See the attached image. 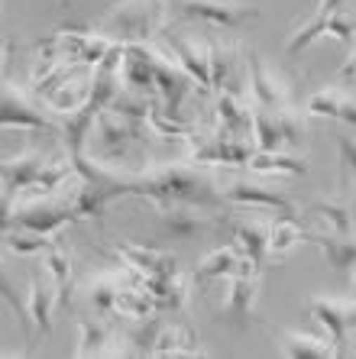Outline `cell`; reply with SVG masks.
I'll return each instance as SVG.
<instances>
[{
  "label": "cell",
  "mask_w": 356,
  "mask_h": 359,
  "mask_svg": "<svg viewBox=\"0 0 356 359\" xmlns=\"http://www.w3.org/2000/svg\"><path fill=\"white\" fill-rule=\"evenodd\" d=\"M100 188H104L107 201L136 194V198H150L159 210L175 208V204H188V208H201V210H217L227 204L224 191H214V182H211V178L198 175L195 168H185V165L159 168V172L143 175V178H136V182H110V178H104Z\"/></svg>",
  "instance_id": "cell-1"
},
{
  "label": "cell",
  "mask_w": 356,
  "mask_h": 359,
  "mask_svg": "<svg viewBox=\"0 0 356 359\" xmlns=\"http://www.w3.org/2000/svg\"><path fill=\"white\" fill-rule=\"evenodd\" d=\"M169 0H124L104 17V26L114 39L146 42L152 33L162 29Z\"/></svg>",
  "instance_id": "cell-2"
},
{
  "label": "cell",
  "mask_w": 356,
  "mask_h": 359,
  "mask_svg": "<svg viewBox=\"0 0 356 359\" xmlns=\"http://www.w3.org/2000/svg\"><path fill=\"white\" fill-rule=\"evenodd\" d=\"M169 10L182 20H198V23L224 26V29H240L259 17L256 7H240L230 0H169Z\"/></svg>",
  "instance_id": "cell-3"
},
{
  "label": "cell",
  "mask_w": 356,
  "mask_h": 359,
  "mask_svg": "<svg viewBox=\"0 0 356 359\" xmlns=\"http://www.w3.org/2000/svg\"><path fill=\"white\" fill-rule=\"evenodd\" d=\"M78 210L72 201L65 204H29V208L17 210V217L7 214L4 217V226H17V230H33V233H46V236H58V230H65L68 224H75Z\"/></svg>",
  "instance_id": "cell-4"
},
{
  "label": "cell",
  "mask_w": 356,
  "mask_h": 359,
  "mask_svg": "<svg viewBox=\"0 0 356 359\" xmlns=\"http://www.w3.org/2000/svg\"><path fill=\"white\" fill-rule=\"evenodd\" d=\"M321 36H331V39H340V42H347V46H353L356 42V20H350L347 13H340V10H334V13H315V20H311L305 29H298V33L291 36L285 52L295 59L298 52H305L308 46L317 42Z\"/></svg>",
  "instance_id": "cell-5"
},
{
  "label": "cell",
  "mask_w": 356,
  "mask_h": 359,
  "mask_svg": "<svg viewBox=\"0 0 356 359\" xmlns=\"http://www.w3.org/2000/svg\"><path fill=\"white\" fill-rule=\"evenodd\" d=\"M91 133L98 136V152L107 162H114V159H124V156H126V146H130L133 140H140L143 123L120 117V114H114V110L107 107L98 117V123H94Z\"/></svg>",
  "instance_id": "cell-6"
},
{
  "label": "cell",
  "mask_w": 356,
  "mask_h": 359,
  "mask_svg": "<svg viewBox=\"0 0 356 359\" xmlns=\"http://www.w3.org/2000/svg\"><path fill=\"white\" fill-rule=\"evenodd\" d=\"M0 123L4 130H46V133H55L58 126L52 123L33 100H26L23 91H17L13 84H4V97H0Z\"/></svg>",
  "instance_id": "cell-7"
},
{
  "label": "cell",
  "mask_w": 356,
  "mask_h": 359,
  "mask_svg": "<svg viewBox=\"0 0 356 359\" xmlns=\"http://www.w3.org/2000/svg\"><path fill=\"white\" fill-rule=\"evenodd\" d=\"M152 72H156V94L162 97V114L172 120H182V100L191 91L195 78L185 68H175L172 62H166L159 52H152Z\"/></svg>",
  "instance_id": "cell-8"
},
{
  "label": "cell",
  "mask_w": 356,
  "mask_h": 359,
  "mask_svg": "<svg viewBox=\"0 0 356 359\" xmlns=\"http://www.w3.org/2000/svg\"><path fill=\"white\" fill-rule=\"evenodd\" d=\"M246 65H249V91H253V107H265V110H285L291 107V97H289V88L279 81V78L263 65L256 52L246 55Z\"/></svg>",
  "instance_id": "cell-9"
},
{
  "label": "cell",
  "mask_w": 356,
  "mask_h": 359,
  "mask_svg": "<svg viewBox=\"0 0 356 359\" xmlns=\"http://www.w3.org/2000/svg\"><path fill=\"white\" fill-rule=\"evenodd\" d=\"M311 318L327 330L337 356H347V337H350V301L343 298H311L308 304Z\"/></svg>",
  "instance_id": "cell-10"
},
{
  "label": "cell",
  "mask_w": 356,
  "mask_h": 359,
  "mask_svg": "<svg viewBox=\"0 0 356 359\" xmlns=\"http://www.w3.org/2000/svg\"><path fill=\"white\" fill-rule=\"evenodd\" d=\"M42 165H46V159L33 149L17 152V156H7V159H4V210H10L13 194L33 188L39 172H42Z\"/></svg>",
  "instance_id": "cell-11"
},
{
  "label": "cell",
  "mask_w": 356,
  "mask_h": 359,
  "mask_svg": "<svg viewBox=\"0 0 356 359\" xmlns=\"http://www.w3.org/2000/svg\"><path fill=\"white\" fill-rule=\"evenodd\" d=\"M224 201L227 204H237V208H263V210H279V214H289L295 217V204L275 188H265V184H249V182H233L224 188Z\"/></svg>",
  "instance_id": "cell-12"
},
{
  "label": "cell",
  "mask_w": 356,
  "mask_h": 359,
  "mask_svg": "<svg viewBox=\"0 0 356 359\" xmlns=\"http://www.w3.org/2000/svg\"><path fill=\"white\" fill-rule=\"evenodd\" d=\"M169 49L175 52L178 65L188 72L195 81L204 88V91H214V75H211V46H201V42H191L178 33H166Z\"/></svg>",
  "instance_id": "cell-13"
},
{
  "label": "cell",
  "mask_w": 356,
  "mask_h": 359,
  "mask_svg": "<svg viewBox=\"0 0 356 359\" xmlns=\"http://www.w3.org/2000/svg\"><path fill=\"white\" fill-rule=\"evenodd\" d=\"M217 130L230 136L253 133V110L243 104V97L233 88L217 91Z\"/></svg>",
  "instance_id": "cell-14"
},
{
  "label": "cell",
  "mask_w": 356,
  "mask_h": 359,
  "mask_svg": "<svg viewBox=\"0 0 356 359\" xmlns=\"http://www.w3.org/2000/svg\"><path fill=\"white\" fill-rule=\"evenodd\" d=\"M114 256L124 262H133L146 276H175L178 272V259L175 256L159 252V250H146V246H136V243H120L114 250Z\"/></svg>",
  "instance_id": "cell-15"
},
{
  "label": "cell",
  "mask_w": 356,
  "mask_h": 359,
  "mask_svg": "<svg viewBox=\"0 0 356 359\" xmlns=\"http://www.w3.org/2000/svg\"><path fill=\"white\" fill-rule=\"evenodd\" d=\"M308 243H317L324 252V259L334 272L347 276L356 269V240L353 236H343V233H308Z\"/></svg>",
  "instance_id": "cell-16"
},
{
  "label": "cell",
  "mask_w": 356,
  "mask_h": 359,
  "mask_svg": "<svg viewBox=\"0 0 356 359\" xmlns=\"http://www.w3.org/2000/svg\"><path fill=\"white\" fill-rule=\"evenodd\" d=\"M152 356H204L201 340H198V330H195L191 324H182V320L172 324V327H162Z\"/></svg>",
  "instance_id": "cell-17"
},
{
  "label": "cell",
  "mask_w": 356,
  "mask_h": 359,
  "mask_svg": "<svg viewBox=\"0 0 356 359\" xmlns=\"http://www.w3.org/2000/svg\"><path fill=\"white\" fill-rule=\"evenodd\" d=\"M159 224H162V233L172 236V240H191V236L211 230L214 220L201 217L195 210H185V204H175V208L159 210Z\"/></svg>",
  "instance_id": "cell-18"
},
{
  "label": "cell",
  "mask_w": 356,
  "mask_h": 359,
  "mask_svg": "<svg viewBox=\"0 0 356 359\" xmlns=\"http://www.w3.org/2000/svg\"><path fill=\"white\" fill-rule=\"evenodd\" d=\"M240 246H220L195 269V285L198 288H207L211 282H224V278H233L237 272V262H240Z\"/></svg>",
  "instance_id": "cell-19"
},
{
  "label": "cell",
  "mask_w": 356,
  "mask_h": 359,
  "mask_svg": "<svg viewBox=\"0 0 356 359\" xmlns=\"http://www.w3.org/2000/svg\"><path fill=\"white\" fill-rule=\"evenodd\" d=\"M230 233H233V240H237L243 256H249V259L263 269L265 256H269V226L256 224V220H233Z\"/></svg>",
  "instance_id": "cell-20"
},
{
  "label": "cell",
  "mask_w": 356,
  "mask_h": 359,
  "mask_svg": "<svg viewBox=\"0 0 356 359\" xmlns=\"http://www.w3.org/2000/svg\"><path fill=\"white\" fill-rule=\"evenodd\" d=\"M279 350L282 356H291V359H327V356H337L331 340L324 337H311V334H298V330H285L279 337Z\"/></svg>",
  "instance_id": "cell-21"
},
{
  "label": "cell",
  "mask_w": 356,
  "mask_h": 359,
  "mask_svg": "<svg viewBox=\"0 0 356 359\" xmlns=\"http://www.w3.org/2000/svg\"><path fill=\"white\" fill-rule=\"evenodd\" d=\"M249 168L259 172V175H305L308 162L285 156L282 149H256L253 159H249Z\"/></svg>",
  "instance_id": "cell-22"
},
{
  "label": "cell",
  "mask_w": 356,
  "mask_h": 359,
  "mask_svg": "<svg viewBox=\"0 0 356 359\" xmlns=\"http://www.w3.org/2000/svg\"><path fill=\"white\" fill-rule=\"evenodd\" d=\"M256 278L259 276H233L230 292H227V314L233 318V324H246L253 314V301H256Z\"/></svg>",
  "instance_id": "cell-23"
},
{
  "label": "cell",
  "mask_w": 356,
  "mask_h": 359,
  "mask_svg": "<svg viewBox=\"0 0 356 359\" xmlns=\"http://www.w3.org/2000/svg\"><path fill=\"white\" fill-rule=\"evenodd\" d=\"M58 304V288L46 285L42 278H33L29 285V301H26V308H29V318L39 330H49L52 327V308Z\"/></svg>",
  "instance_id": "cell-24"
},
{
  "label": "cell",
  "mask_w": 356,
  "mask_h": 359,
  "mask_svg": "<svg viewBox=\"0 0 356 359\" xmlns=\"http://www.w3.org/2000/svg\"><path fill=\"white\" fill-rule=\"evenodd\" d=\"M117 314L133 320H146L150 314H156V298H152L150 288H126V285H120V292H117Z\"/></svg>",
  "instance_id": "cell-25"
},
{
  "label": "cell",
  "mask_w": 356,
  "mask_h": 359,
  "mask_svg": "<svg viewBox=\"0 0 356 359\" xmlns=\"http://www.w3.org/2000/svg\"><path fill=\"white\" fill-rule=\"evenodd\" d=\"M253 140L256 149H282L285 136L279 126V110H265V107H253Z\"/></svg>",
  "instance_id": "cell-26"
},
{
  "label": "cell",
  "mask_w": 356,
  "mask_h": 359,
  "mask_svg": "<svg viewBox=\"0 0 356 359\" xmlns=\"http://www.w3.org/2000/svg\"><path fill=\"white\" fill-rule=\"evenodd\" d=\"M301 240H308V233L289 214H282L275 224H269V256H285V252Z\"/></svg>",
  "instance_id": "cell-27"
},
{
  "label": "cell",
  "mask_w": 356,
  "mask_h": 359,
  "mask_svg": "<svg viewBox=\"0 0 356 359\" xmlns=\"http://www.w3.org/2000/svg\"><path fill=\"white\" fill-rule=\"evenodd\" d=\"M55 236H46V233H33V230H7L4 233V246L10 252H17V256H42V252H49L55 246Z\"/></svg>",
  "instance_id": "cell-28"
},
{
  "label": "cell",
  "mask_w": 356,
  "mask_h": 359,
  "mask_svg": "<svg viewBox=\"0 0 356 359\" xmlns=\"http://www.w3.org/2000/svg\"><path fill=\"white\" fill-rule=\"evenodd\" d=\"M91 97V81L88 84H62V88H52V91L42 94V100L52 107V114H72Z\"/></svg>",
  "instance_id": "cell-29"
},
{
  "label": "cell",
  "mask_w": 356,
  "mask_h": 359,
  "mask_svg": "<svg viewBox=\"0 0 356 359\" xmlns=\"http://www.w3.org/2000/svg\"><path fill=\"white\" fill-rule=\"evenodd\" d=\"M78 350L75 356H100V353H107L104 350V343H110V334H107V327L100 324V320H91V318H81L78 320Z\"/></svg>",
  "instance_id": "cell-30"
},
{
  "label": "cell",
  "mask_w": 356,
  "mask_h": 359,
  "mask_svg": "<svg viewBox=\"0 0 356 359\" xmlns=\"http://www.w3.org/2000/svg\"><path fill=\"white\" fill-rule=\"evenodd\" d=\"M46 269H49V276L55 278V288H58V304L65 308L68 304V292H72V259H68V252L62 246H52L46 252Z\"/></svg>",
  "instance_id": "cell-31"
},
{
  "label": "cell",
  "mask_w": 356,
  "mask_h": 359,
  "mask_svg": "<svg viewBox=\"0 0 356 359\" xmlns=\"http://www.w3.org/2000/svg\"><path fill=\"white\" fill-rule=\"evenodd\" d=\"M311 214L321 220H327V226H331L334 233H343L350 236L353 233V208H347V204H337V201H317V204H311Z\"/></svg>",
  "instance_id": "cell-32"
},
{
  "label": "cell",
  "mask_w": 356,
  "mask_h": 359,
  "mask_svg": "<svg viewBox=\"0 0 356 359\" xmlns=\"http://www.w3.org/2000/svg\"><path fill=\"white\" fill-rule=\"evenodd\" d=\"M72 175H78V168L72 165V159L68 162H46L39 172V178H36V184L29 188L33 194H52L55 188H62V182H68Z\"/></svg>",
  "instance_id": "cell-33"
},
{
  "label": "cell",
  "mask_w": 356,
  "mask_h": 359,
  "mask_svg": "<svg viewBox=\"0 0 356 359\" xmlns=\"http://www.w3.org/2000/svg\"><path fill=\"white\" fill-rule=\"evenodd\" d=\"M340 107H343V94H340L337 88H324V91H315L311 97H308L305 114H308V117L337 120L340 117Z\"/></svg>",
  "instance_id": "cell-34"
},
{
  "label": "cell",
  "mask_w": 356,
  "mask_h": 359,
  "mask_svg": "<svg viewBox=\"0 0 356 359\" xmlns=\"http://www.w3.org/2000/svg\"><path fill=\"white\" fill-rule=\"evenodd\" d=\"M88 292H91L88 298H91L98 314H117V292H120V282H117V278H107V276L94 278Z\"/></svg>",
  "instance_id": "cell-35"
},
{
  "label": "cell",
  "mask_w": 356,
  "mask_h": 359,
  "mask_svg": "<svg viewBox=\"0 0 356 359\" xmlns=\"http://www.w3.org/2000/svg\"><path fill=\"white\" fill-rule=\"evenodd\" d=\"M159 330H162V324L159 320H150V324H143L140 330H133L130 337H126V356H152V350H156V340H159Z\"/></svg>",
  "instance_id": "cell-36"
},
{
  "label": "cell",
  "mask_w": 356,
  "mask_h": 359,
  "mask_svg": "<svg viewBox=\"0 0 356 359\" xmlns=\"http://www.w3.org/2000/svg\"><path fill=\"white\" fill-rule=\"evenodd\" d=\"M211 75H214V91H224L230 81V49L211 46Z\"/></svg>",
  "instance_id": "cell-37"
},
{
  "label": "cell",
  "mask_w": 356,
  "mask_h": 359,
  "mask_svg": "<svg viewBox=\"0 0 356 359\" xmlns=\"http://www.w3.org/2000/svg\"><path fill=\"white\" fill-rule=\"evenodd\" d=\"M279 126L285 136V146H301L305 142V120L298 114H291V107L279 110Z\"/></svg>",
  "instance_id": "cell-38"
},
{
  "label": "cell",
  "mask_w": 356,
  "mask_h": 359,
  "mask_svg": "<svg viewBox=\"0 0 356 359\" xmlns=\"http://www.w3.org/2000/svg\"><path fill=\"white\" fill-rule=\"evenodd\" d=\"M337 149H340V162L347 172H356V136L347 133V130H340L337 133Z\"/></svg>",
  "instance_id": "cell-39"
},
{
  "label": "cell",
  "mask_w": 356,
  "mask_h": 359,
  "mask_svg": "<svg viewBox=\"0 0 356 359\" xmlns=\"http://www.w3.org/2000/svg\"><path fill=\"white\" fill-rule=\"evenodd\" d=\"M343 75H356V42H353V52H350V62L343 65Z\"/></svg>",
  "instance_id": "cell-40"
},
{
  "label": "cell",
  "mask_w": 356,
  "mask_h": 359,
  "mask_svg": "<svg viewBox=\"0 0 356 359\" xmlns=\"http://www.w3.org/2000/svg\"><path fill=\"white\" fill-rule=\"evenodd\" d=\"M350 330L356 334V301H350Z\"/></svg>",
  "instance_id": "cell-41"
},
{
  "label": "cell",
  "mask_w": 356,
  "mask_h": 359,
  "mask_svg": "<svg viewBox=\"0 0 356 359\" xmlns=\"http://www.w3.org/2000/svg\"><path fill=\"white\" fill-rule=\"evenodd\" d=\"M353 294H356V269H353Z\"/></svg>",
  "instance_id": "cell-42"
},
{
  "label": "cell",
  "mask_w": 356,
  "mask_h": 359,
  "mask_svg": "<svg viewBox=\"0 0 356 359\" xmlns=\"http://www.w3.org/2000/svg\"><path fill=\"white\" fill-rule=\"evenodd\" d=\"M353 217H356V201H353Z\"/></svg>",
  "instance_id": "cell-43"
},
{
  "label": "cell",
  "mask_w": 356,
  "mask_h": 359,
  "mask_svg": "<svg viewBox=\"0 0 356 359\" xmlns=\"http://www.w3.org/2000/svg\"><path fill=\"white\" fill-rule=\"evenodd\" d=\"M65 4H68V0H65Z\"/></svg>",
  "instance_id": "cell-44"
}]
</instances>
